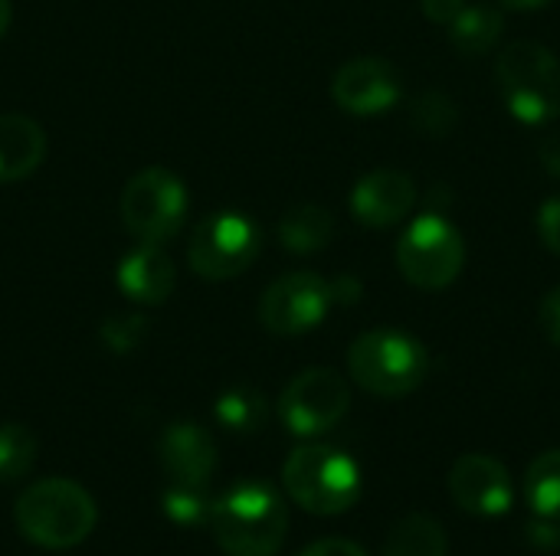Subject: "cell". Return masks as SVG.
<instances>
[{
	"instance_id": "ba28073f",
	"label": "cell",
	"mask_w": 560,
	"mask_h": 556,
	"mask_svg": "<svg viewBox=\"0 0 560 556\" xmlns=\"http://www.w3.org/2000/svg\"><path fill=\"white\" fill-rule=\"evenodd\" d=\"M262 249L259 226L236 210H220L200 220L187 242V262L200 279L226 282L243 275Z\"/></svg>"
},
{
	"instance_id": "9a60e30c",
	"label": "cell",
	"mask_w": 560,
	"mask_h": 556,
	"mask_svg": "<svg viewBox=\"0 0 560 556\" xmlns=\"http://www.w3.org/2000/svg\"><path fill=\"white\" fill-rule=\"evenodd\" d=\"M115 279H118V288L125 298H131L138 305H161L174 292L177 269L161 246L141 242L138 249L121 256Z\"/></svg>"
},
{
	"instance_id": "ffe728a7",
	"label": "cell",
	"mask_w": 560,
	"mask_h": 556,
	"mask_svg": "<svg viewBox=\"0 0 560 556\" xmlns=\"http://www.w3.org/2000/svg\"><path fill=\"white\" fill-rule=\"evenodd\" d=\"M525 495L538 518L560 521V449L541 452L525 472Z\"/></svg>"
},
{
	"instance_id": "8992f818",
	"label": "cell",
	"mask_w": 560,
	"mask_h": 556,
	"mask_svg": "<svg viewBox=\"0 0 560 556\" xmlns=\"http://www.w3.org/2000/svg\"><path fill=\"white\" fill-rule=\"evenodd\" d=\"M466 262L463 233L443 213H420L397 242V269L420 292L450 288Z\"/></svg>"
},
{
	"instance_id": "3957f363",
	"label": "cell",
	"mask_w": 560,
	"mask_h": 556,
	"mask_svg": "<svg viewBox=\"0 0 560 556\" xmlns=\"http://www.w3.org/2000/svg\"><path fill=\"white\" fill-rule=\"evenodd\" d=\"M348 370L354 383L368 390L371 397L400 400L423 387L430 374V354L413 334L381 328V331L361 334L351 344Z\"/></svg>"
},
{
	"instance_id": "7a4b0ae2",
	"label": "cell",
	"mask_w": 560,
	"mask_h": 556,
	"mask_svg": "<svg viewBox=\"0 0 560 556\" xmlns=\"http://www.w3.org/2000/svg\"><path fill=\"white\" fill-rule=\"evenodd\" d=\"M13 521L30 544L43 551H69L95 531L98 511L79 482L46 478L16 498Z\"/></svg>"
},
{
	"instance_id": "4316f807",
	"label": "cell",
	"mask_w": 560,
	"mask_h": 556,
	"mask_svg": "<svg viewBox=\"0 0 560 556\" xmlns=\"http://www.w3.org/2000/svg\"><path fill=\"white\" fill-rule=\"evenodd\" d=\"M538 324H541L545 338H548L555 347H560V285L545 295V301H541V308H538Z\"/></svg>"
},
{
	"instance_id": "5bb4252c",
	"label": "cell",
	"mask_w": 560,
	"mask_h": 556,
	"mask_svg": "<svg viewBox=\"0 0 560 556\" xmlns=\"http://www.w3.org/2000/svg\"><path fill=\"white\" fill-rule=\"evenodd\" d=\"M158 459L167 472V482L207 485L217 469V442L197 423H174L158 439Z\"/></svg>"
},
{
	"instance_id": "83f0119b",
	"label": "cell",
	"mask_w": 560,
	"mask_h": 556,
	"mask_svg": "<svg viewBox=\"0 0 560 556\" xmlns=\"http://www.w3.org/2000/svg\"><path fill=\"white\" fill-rule=\"evenodd\" d=\"M299 556H368V551L358 547L354 541H345V537H325V541L308 544Z\"/></svg>"
},
{
	"instance_id": "52a82bcc",
	"label": "cell",
	"mask_w": 560,
	"mask_h": 556,
	"mask_svg": "<svg viewBox=\"0 0 560 556\" xmlns=\"http://www.w3.org/2000/svg\"><path fill=\"white\" fill-rule=\"evenodd\" d=\"M190 197L177 174L148 167L135 174L121 190V223L138 242L164 246L184 226Z\"/></svg>"
},
{
	"instance_id": "277c9868",
	"label": "cell",
	"mask_w": 560,
	"mask_h": 556,
	"mask_svg": "<svg viewBox=\"0 0 560 556\" xmlns=\"http://www.w3.org/2000/svg\"><path fill=\"white\" fill-rule=\"evenodd\" d=\"M282 485L289 498L318 518L345 514L361 498V469L351 456L331 446H299L285 459Z\"/></svg>"
},
{
	"instance_id": "d6a6232c",
	"label": "cell",
	"mask_w": 560,
	"mask_h": 556,
	"mask_svg": "<svg viewBox=\"0 0 560 556\" xmlns=\"http://www.w3.org/2000/svg\"><path fill=\"white\" fill-rule=\"evenodd\" d=\"M509 10H541V7H548L551 0H502Z\"/></svg>"
},
{
	"instance_id": "6da1fadb",
	"label": "cell",
	"mask_w": 560,
	"mask_h": 556,
	"mask_svg": "<svg viewBox=\"0 0 560 556\" xmlns=\"http://www.w3.org/2000/svg\"><path fill=\"white\" fill-rule=\"evenodd\" d=\"M210 531L226 556H276L289 534V508L266 482H243L210 508Z\"/></svg>"
},
{
	"instance_id": "4dcf8cb0",
	"label": "cell",
	"mask_w": 560,
	"mask_h": 556,
	"mask_svg": "<svg viewBox=\"0 0 560 556\" xmlns=\"http://www.w3.org/2000/svg\"><path fill=\"white\" fill-rule=\"evenodd\" d=\"M541 161H545V167H548L555 177H560V134L548 138V141L541 144Z\"/></svg>"
},
{
	"instance_id": "44dd1931",
	"label": "cell",
	"mask_w": 560,
	"mask_h": 556,
	"mask_svg": "<svg viewBox=\"0 0 560 556\" xmlns=\"http://www.w3.org/2000/svg\"><path fill=\"white\" fill-rule=\"evenodd\" d=\"M213 410H217V419L233 433H256L266 426V416H269L266 397L253 387H230L226 393H220Z\"/></svg>"
},
{
	"instance_id": "e0dca14e",
	"label": "cell",
	"mask_w": 560,
	"mask_h": 556,
	"mask_svg": "<svg viewBox=\"0 0 560 556\" xmlns=\"http://www.w3.org/2000/svg\"><path fill=\"white\" fill-rule=\"evenodd\" d=\"M450 554V537L443 524L430 514H407L400 518L387 541L381 556H446Z\"/></svg>"
},
{
	"instance_id": "9c48e42d",
	"label": "cell",
	"mask_w": 560,
	"mask_h": 556,
	"mask_svg": "<svg viewBox=\"0 0 560 556\" xmlns=\"http://www.w3.org/2000/svg\"><path fill=\"white\" fill-rule=\"evenodd\" d=\"M351 406V387L338 370L312 367L302 370L279 397V419L282 426L299 436L312 439L335 429Z\"/></svg>"
},
{
	"instance_id": "30bf717a",
	"label": "cell",
	"mask_w": 560,
	"mask_h": 556,
	"mask_svg": "<svg viewBox=\"0 0 560 556\" xmlns=\"http://www.w3.org/2000/svg\"><path fill=\"white\" fill-rule=\"evenodd\" d=\"M331 305V282L315 272H289L266 288L259 301V321L276 338H299L318 328Z\"/></svg>"
},
{
	"instance_id": "f546056e",
	"label": "cell",
	"mask_w": 560,
	"mask_h": 556,
	"mask_svg": "<svg viewBox=\"0 0 560 556\" xmlns=\"http://www.w3.org/2000/svg\"><path fill=\"white\" fill-rule=\"evenodd\" d=\"M420 3H423V13L443 26H450L459 16V10L466 7V0H420Z\"/></svg>"
},
{
	"instance_id": "d6986e66",
	"label": "cell",
	"mask_w": 560,
	"mask_h": 556,
	"mask_svg": "<svg viewBox=\"0 0 560 556\" xmlns=\"http://www.w3.org/2000/svg\"><path fill=\"white\" fill-rule=\"evenodd\" d=\"M502 29H505L502 10H495L489 3H466L459 10V16L450 23V43L463 56H479L499 43Z\"/></svg>"
},
{
	"instance_id": "603a6c76",
	"label": "cell",
	"mask_w": 560,
	"mask_h": 556,
	"mask_svg": "<svg viewBox=\"0 0 560 556\" xmlns=\"http://www.w3.org/2000/svg\"><path fill=\"white\" fill-rule=\"evenodd\" d=\"M161 508L164 514L174 521V524H184V528H194V524H203L210 521V495H207V485H180V482H167L164 495H161Z\"/></svg>"
},
{
	"instance_id": "484cf974",
	"label": "cell",
	"mask_w": 560,
	"mask_h": 556,
	"mask_svg": "<svg viewBox=\"0 0 560 556\" xmlns=\"http://www.w3.org/2000/svg\"><path fill=\"white\" fill-rule=\"evenodd\" d=\"M538 236L555 256H560V197H551V200L541 203V210H538Z\"/></svg>"
},
{
	"instance_id": "836d02e7",
	"label": "cell",
	"mask_w": 560,
	"mask_h": 556,
	"mask_svg": "<svg viewBox=\"0 0 560 556\" xmlns=\"http://www.w3.org/2000/svg\"><path fill=\"white\" fill-rule=\"evenodd\" d=\"M10 26V0H0V36L7 33Z\"/></svg>"
},
{
	"instance_id": "f1b7e54d",
	"label": "cell",
	"mask_w": 560,
	"mask_h": 556,
	"mask_svg": "<svg viewBox=\"0 0 560 556\" xmlns=\"http://www.w3.org/2000/svg\"><path fill=\"white\" fill-rule=\"evenodd\" d=\"M525 534H528V541H532L535 547H558L560 544L558 521H548V518H538V514H535V521L525 528Z\"/></svg>"
},
{
	"instance_id": "7402d4cb",
	"label": "cell",
	"mask_w": 560,
	"mask_h": 556,
	"mask_svg": "<svg viewBox=\"0 0 560 556\" xmlns=\"http://www.w3.org/2000/svg\"><path fill=\"white\" fill-rule=\"evenodd\" d=\"M36 436L20 423L0 426V482H16L36 465Z\"/></svg>"
},
{
	"instance_id": "ac0fdd59",
	"label": "cell",
	"mask_w": 560,
	"mask_h": 556,
	"mask_svg": "<svg viewBox=\"0 0 560 556\" xmlns=\"http://www.w3.org/2000/svg\"><path fill=\"white\" fill-rule=\"evenodd\" d=\"M331 233H335L331 213L325 206H315V203L292 206L279 220V242L289 252H299V256H308V252L325 249L331 242Z\"/></svg>"
},
{
	"instance_id": "cb8c5ba5",
	"label": "cell",
	"mask_w": 560,
	"mask_h": 556,
	"mask_svg": "<svg viewBox=\"0 0 560 556\" xmlns=\"http://www.w3.org/2000/svg\"><path fill=\"white\" fill-rule=\"evenodd\" d=\"M456 121H459V111L443 92H427L413 105V125L427 138H446L456 128Z\"/></svg>"
},
{
	"instance_id": "7c38bea8",
	"label": "cell",
	"mask_w": 560,
	"mask_h": 556,
	"mask_svg": "<svg viewBox=\"0 0 560 556\" xmlns=\"http://www.w3.org/2000/svg\"><path fill=\"white\" fill-rule=\"evenodd\" d=\"M450 495L472 518H505L515 505L509 469L495 456H463L450 469Z\"/></svg>"
},
{
	"instance_id": "8fae6325",
	"label": "cell",
	"mask_w": 560,
	"mask_h": 556,
	"mask_svg": "<svg viewBox=\"0 0 560 556\" xmlns=\"http://www.w3.org/2000/svg\"><path fill=\"white\" fill-rule=\"evenodd\" d=\"M404 95V79L390 59L358 56L345 62L331 79V98L341 111L358 118L387 115Z\"/></svg>"
},
{
	"instance_id": "2e32d148",
	"label": "cell",
	"mask_w": 560,
	"mask_h": 556,
	"mask_svg": "<svg viewBox=\"0 0 560 556\" xmlns=\"http://www.w3.org/2000/svg\"><path fill=\"white\" fill-rule=\"evenodd\" d=\"M46 154V131L23 111L0 115V184L30 177Z\"/></svg>"
},
{
	"instance_id": "5b68a950",
	"label": "cell",
	"mask_w": 560,
	"mask_h": 556,
	"mask_svg": "<svg viewBox=\"0 0 560 556\" xmlns=\"http://www.w3.org/2000/svg\"><path fill=\"white\" fill-rule=\"evenodd\" d=\"M505 108L522 125H548L560 115V59L535 39H515L495 62Z\"/></svg>"
},
{
	"instance_id": "d4e9b609",
	"label": "cell",
	"mask_w": 560,
	"mask_h": 556,
	"mask_svg": "<svg viewBox=\"0 0 560 556\" xmlns=\"http://www.w3.org/2000/svg\"><path fill=\"white\" fill-rule=\"evenodd\" d=\"M98 338H102V344H105L112 354H131V351H138V344L148 338V318H144V315H135V311L112 315V318L98 328Z\"/></svg>"
},
{
	"instance_id": "4fadbf2b",
	"label": "cell",
	"mask_w": 560,
	"mask_h": 556,
	"mask_svg": "<svg viewBox=\"0 0 560 556\" xmlns=\"http://www.w3.org/2000/svg\"><path fill=\"white\" fill-rule=\"evenodd\" d=\"M413 203H417L413 177L404 170H394V167L371 170L351 190V213L358 223H364L371 229L397 226L400 220H407L413 213Z\"/></svg>"
},
{
	"instance_id": "1f68e13d",
	"label": "cell",
	"mask_w": 560,
	"mask_h": 556,
	"mask_svg": "<svg viewBox=\"0 0 560 556\" xmlns=\"http://www.w3.org/2000/svg\"><path fill=\"white\" fill-rule=\"evenodd\" d=\"M358 295H361V285H358L354 279H338V282H331V298H335V301H358Z\"/></svg>"
}]
</instances>
